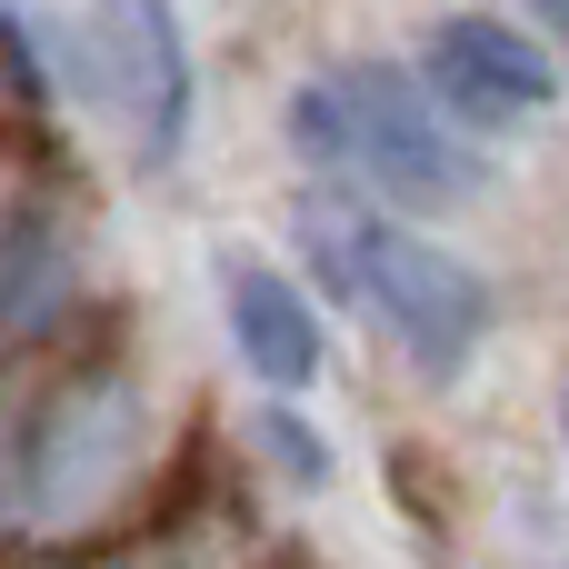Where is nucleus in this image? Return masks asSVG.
Returning <instances> with one entry per match:
<instances>
[{
	"instance_id": "nucleus-1",
	"label": "nucleus",
	"mask_w": 569,
	"mask_h": 569,
	"mask_svg": "<svg viewBox=\"0 0 569 569\" xmlns=\"http://www.w3.org/2000/svg\"><path fill=\"white\" fill-rule=\"evenodd\" d=\"M300 260L330 300H350L430 380L470 370V350L490 340V280L380 200H300Z\"/></svg>"
},
{
	"instance_id": "nucleus-2",
	"label": "nucleus",
	"mask_w": 569,
	"mask_h": 569,
	"mask_svg": "<svg viewBox=\"0 0 569 569\" xmlns=\"http://www.w3.org/2000/svg\"><path fill=\"white\" fill-rule=\"evenodd\" d=\"M290 150L330 180H360L380 210H440L480 190V160L440 90L390 60H340L290 90Z\"/></svg>"
},
{
	"instance_id": "nucleus-7",
	"label": "nucleus",
	"mask_w": 569,
	"mask_h": 569,
	"mask_svg": "<svg viewBox=\"0 0 569 569\" xmlns=\"http://www.w3.org/2000/svg\"><path fill=\"white\" fill-rule=\"evenodd\" d=\"M70 230L40 210V200H20L10 210V350H30L60 310H70Z\"/></svg>"
},
{
	"instance_id": "nucleus-11",
	"label": "nucleus",
	"mask_w": 569,
	"mask_h": 569,
	"mask_svg": "<svg viewBox=\"0 0 569 569\" xmlns=\"http://www.w3.org/2000/svg\"><path fill=\"white\" fill-rule=\"evenodd\" d=\"M560 430H569V400H560Z\"/></svg>"
},
{
	"instance_id": "nucleus-6",
	"label": "nucleus",
	"mask_w": 569,
	"mask_h": 569,
	"mask_svg": "<svg viewBox=\"0 0 569 569\" xmlns=\"http://www.w3.org/2000/svg\"><path fill=\"white\" fill-rule=\"evenodd\" d=\"M220 310H230V340H240V370L260 380V390H310L320 380V310H310V290L290 280V270H270V260H220Z\"/></svg>"
},
{
	"instance_id": "nucleus-3",
	"label": "nucleus",
	"mask_w": 569,
	"mask_h": 569,
	"mask_svg": "<svg viewBox=\"0 0 569 569\" xmlns=\"http://www.w3.org/2000/svg\"><path fill=\"white\" fill-rule=\"evenodd\" d=\"M140 450H150V400L120 370H90V380H60L50 400H30L20 430H10V520H20V540L90 530L140 480Z\"/></svg>"
},
{
	"instance_id": "nucleus-9",
	"label": "nucleus",
	"mask_w": 569,
	"mask_h": 569,
	"mask_svg": "<svg viewBox=\"0 0 569 569\" xmlns=\"http://www.w3.org/2000/svg\"><path fill=\"white\" fill-rule=\"evenodd\" d=\"M10 90H20V110H40V100H50V70H40V20H30V10H10Z\"/></svg>"
},
{
	"instance_id": "nucleus-5",
	"label": "nucleus",
	"mask_w": 569,
	"mask_h": 569,
	"mask_svg": "<svg viewBox=\"0 0 569 569\" xmlns=\"http://www.w3.org/2000/svg\"><path fill=\"white\" fill-rule=\"evenodd\" d=\"M420 80L440 90V110L460 130H520V120H540L560 100L550 40H530L520 20H480V10H450L420 40Z\"/></svg>"
},
{
	"instance_id": "nucleus-8",
	"label": "nucleus",
	"mask_w": 569,
	"mask_h": 569,
	"mask_svg": "<svg viewBox=\"0 0 569 569\" xmlns=\"http://www.w3.org/2000/svg\"><path fill=\"white\" fill-rule=\"evenodd\" d=\"M260 440H270V460L290 470V480H330V450H320V430H300V420H260Z\"/></svg>"
},
{
	"instance_id": "nucleus-10",
	"label": "nucleus",
	"mask_w": 569,
	"mask_h": 569,
	"mask_svg": "<svg viewBox=\"0 0 569 569\" xmlns=\"http://www.w3.org/2000/svg\"><path fill=\"white\" fill-rule=\"evenodd\" d=\"M520 10L540 20V40H550V50H569V0H520Z\"/></svg>"
},
{
	"instance_id": "nucleus-4",
	"label": "nucleus",
	"mask_w": 569,
	"mask_h": 569,
	"mask_svg": "<svg viewBox=\"0 0 569 569\" xmlns=\"http://www.w3.org/2000/svg\"><path fill=\"white\" fill-rule=\"evenodd\" d=\"M90 90L130 120L140 160H180L190 140V40L170 20V0H100L90 10Z\"/></svg>"
}]
</instances>
